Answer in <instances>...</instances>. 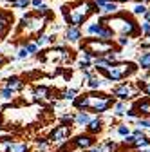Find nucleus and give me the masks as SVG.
I'll list each match as a JSON object with an SVG mask.
<instances>
[{
    "label": "nucleus",
    "mask_w": 150,
    "mask_h": 152,
    "mask_svg": "<svg viewBox=\"0 0 150 152\" xmlns=\"http://www.w3.org/2000/svg\"><path fill=\"white\" fill-rule=\"evenodd\" d=\"M134 147H138V148H146V147H150V140H146L145 136H141V138H136V141H134Z\"/></svg>",
    "instance_id": "nucleus-30"
},
{
    "label": "nucleus",
    "mask_w": 150,
    "mask_h": 152,
    "mask_svg": "<svg viewBox=\"0 0 150 152\" xmlns=\"http://www.w3.org/2000/svg\"><path fill=\"white\" fill-rule=\"evenodd\" d=\"M44 2H45V0H29V6L36 9V7H38V6H42Z\"/></svg>",
    "instance_id": "nucleus-37"
},
{
    "label": "nucleus",
    "mask_w": 150,
    "mask_h": 152,
    "mask_svg": "<svg viewBox=\"0 0 150 152\" xmlns=\"http://www.w3.org/2000/svg\"><path fill=\"white\" fill-rule=\"evenodd\" d=\"M11 7L13 9H27L29 7V0H13Z\"/></svg>",
    "instance_id": "nucleus-29"
},
{
    "label": "nucleus",
    "mask_w": 150,
    "mask_h": 152,
    "mask_svg": "<svg viewBox=\"0 0 150 152\" xmlns=\"http://www.w3.org/2000/svg\"><path fill=\"white\" fill-rule=\"evenodd\" d=\"M63 36H65L67 44H78V42H82V38H83V31L78 26H67Z\"/></svg>",
    "instance_id": "nucleus-10"
},
{
    "label": "nucleus",
    "mask_w": 150,
    "mask_h": 152,
    "mask_svg": "<svg viewBox=\"0 0 150 152\" xmlns=\"http://www.w3.org/2000/svg\"><path fill=\"white\" fill-rule=\"evenodd\" d=\"M58 120H60V123H62V125L72 127V125H74V114H72V112H65V114H62Z\"/></svg>",
    "instance_id": "nucleus-24"
},
{
    "label": "nucleus",
    "mask_w": 150,
    "mask_h": 152,
    "mask_svg": "<svg viewBox=\"0 0 150 152\" xmlns=\"http://www.w3.org/2000/svg\"><path fill=\"white\" fill-rule=\"evenodd\" d=\"M118 134H119V136H123V138H125V136H128V134H130L128 125H119V127H118Z\"/></svg>",
    "instance_id": "nucleus-35"
},
{
    "label": "nucleus",
    "mask_w": 150,
    "mask_h": 152,
    "mask_svg": "<svg viewBox=\"0 0 150 152\" xmlns=\"http://www.w3.org/2000/svg\"><path fill=\"white\" fill-rule=\"evenodd\" d=\"M146 9H148L146 4H145V2H139V4H136V6L132 7V13H134V15H145Z\"/></svg>",
    "instance_id": "nucleus-31"
},
{
    "label": "nucleus",
    "mask_w": 150,
    "mask_h": 152,
    "mask_svg": "<svg viewBox=\"0 0 150 152\" xmlns=\"http://www.w3.org/2000/svg\"><path fill=\"white\" fill-rule=\"evenodd\" d=\"M34 145H36V148H38V152H47L51 148V143H49L47 138H36Z\"/></svg>",
    "instance_id": "nucleus-22"
},
{
    "label": "nucleus",
    "mask_w": 150,
    "mask_h": 152,
    "mask_svg": "<svg viewBox=\"0 0 150 152\" xmlns=\"http://www.w3.org/2000/svg\"><path fill=\"white\" fill-rule=\"evenodd\" d=\"M139 94V91L132 85V83H121V85H118L114 91H112V96H116V98H119L121 102H125V100H132V98H136Z\"/></svg>",
    "instance_id": "nucleus-7"
},
{
    "label": "nucleus",
    "mask_w": 150,
    "mask_h": 152,
    "mask_svg": "<svg viewBox=\"0 0 150 152\" xmlns=\"http://www.w3.org/2000/svg\"><path fill=\"white\" fill-rule=\"evenodd\" d=\"M139 152H150V148H146V150H139Z\"/></svg>",
    "instance_id": "nucleus-45"
},
{
    "label": "nucleus",
    "mask_w": 150,
    "mask_h": 152,
    "mask_svg": "<svg viewBox=\"0 0 150 152\" xmlns=\"http://www.w3.org/2000/svg\"><path fill=\"white\" fill-rule=\"evenodd\" d=\"M107 26L114 31V34H121V36H128V38L138 36L141 33L134 16L128 13H121V11L107 16Z\"/></svg>",
    "instance_id": "nucleus-2"
},
{
    "label": "nucleus",
    "mask_w": 150,
    "mask_h": 152,
    "mask_svg": "<svg viewBox=\"0 0 150 152\" xmlns=\"http://www.w3.org/2000/svg\"><path fill=\"white\" fill-rule=\"evenodd\" d=\"M101 26H103V24H100L98 20H92V22H87V26H85V33H87L89 36H98V33H100Z\"/></svg>",
    "instance_id": "nucleus-18"
},
{
    "label": "nucleus",
    "mask_w": 150,
    "mask_h": 152,
    "mask_svg": "<svg viewBox=\"0 0 150 152\" xmlns=\"http://www.w3.org/2000/svg\"><path fill=\"white\" fill-rule=\"evenodd\" d=\"M25 49H27V53H29V56H36V54H38V45H36L34 44V40H27V38H25V42L22 44Z\"/></svg>",
    "instance_id": "nucleus-23"
},
{
    "label": "nucleus",
    "mask_w": 150,
    "mask_h": 152,
    "mask_svg": "<svg viewBox=\"0 0 150 152\" xmlns=\"http://www.w3.org/2000/svg\"><path fill=\"white\" fill-rule=\"evenodd\" d=\"M94 136L92 134H78L72 138V147L74 148H80V150H89L92 145H94Z\"/></svg>",
    "instance_id": "nucleus-9"
},
{
    "label": "nucleus",
    "mask_w": 150,
    "mask_h": 152,
    "mask_svg": "<svg viewBox=\"0 0 150 152\" xmlns=\"http://www.w3.org/2000/svg\"><path fill=\"white\" fill-rule=\"evenodd\" d=\"M34 15H38V16H44V18H47V20H51V18H52V11H51V7L44 2L42 6H38V7H36L34 11H33Z\"/></svg>",
    "instance_id": "nucleus-20"
},
{
    "label": "nucleus",
    "mask_w": 150,
    "mask_h": 152,
    "mask_svg": "<svg viewBox=\"0 0 150 152\" xmlns=\"http://www.w3.org/2000/svg\"><path fill=\"white\" fill-rule=\"evenodd\" d=\"M138 69L139 67L134 62H114L108 67H105L103 71H100V74H103L108 82H121V80L127 78V76L134 74Z\"/></svg>",
    "instance_id": "nucleus-3"
},
{
    "label": "nucleus",
    "mask_w": 150,
    "mask_h": 152,
    "mask_svg": "<svg viewBox=\"0 0 150 152\" xmlns=\"http://www.w3.org/2000/svg\"><path fill=\"white\" fill-rule=\"evenodd\" d=\"M4 152H31V147L25 141H9L6 143Z\"/></svg>",
    "instance_id": "nucleus-13"
},
{
    "label": "nucleus",
    "mask_w": 150,
    "mask_h": 152,
    "mask_svg": "<svg viewBox=\"0 0 150 152\" xmlns=\"http://www.w3.org/2000/svg\"><path fill=\"white\" fill-rule=\"evenodd\" d=\"M114 116L116 118H121V116H125V110H127V105H125V102H118V103H114Z\"/></svg>",
    "instance_id": "nucleus-27"
},
{
    "label": "nucleus",
    "mask_w": 150,
    "mask_h": 152,
    "mask_svg": "<svg viewBox=\"0 0 150 152\" xmlns=\"http://www.w3.org/2000/svg\"><path fill=\"white\" fill-rule=\"evenodd\" d=\"M15 94L16 92H13L9 87H6V85H2L0 87V100L2 102H13L15 100Z\"/></svg>",
    "instance_id": "nucleus-21"
},
{
    "label": "nucleus",
    "mask_w": 150,
    "mask_h": 152,
    "mask_svg": "<svg viewBox=\"0 0 150 152\" xmlns=\"http://www.w3.org/2000/svg\"><path fill=\"white\" fill-rule=\"evenodd\" d=\"M69 138H71V127L62 125V123L56 125V127L49 132V136H47L49 143H54V145L63 143V141H69Z\"/></svg>",
    "instance_id": "nucleus-6"
},
{
    "label": "nucleus",
    "mask_w": 150,
    "mask_h": 152,
    "mask_svg": "<svg viewBox=\"0 0 150 152\" xmlns=\"http://www.w3.org/2000/svg\"><path fill=\"white\" fill-rule=\"evenodd\" d=\"M76 96H78V89H67V91L62 92V96H60V98H63L65 102H72Z\"/></svg>",
    "instance_id": "nucleus-25"
},
{
    "label": "nucleus",
    "mask_w": 150,
    "mask_h": 152,
    "mask_svg": "<svg viewBox=\"0 0 150 152\" xmlns=\"http://www.w3.org/2000/svg\"><path fill=\"white\" fill-rule=\"evenodd\" d=\"M118 11H119L118 2H105V4L100 7V13H103V15H114V13H118Z\"/></svg>",
    "instance_id": "nucleus-19"
},
{
    "label": "nucleus",
    "mask_w": 150,
    "mask_h": 152,
    "mask_svg": "<svg viewBox=\"0 0 150 152\" xmlns=\"http://www.w3.org/2000/svg\"><path fill=\"white\" fill-rule=\"evenodd\" d=\"M138 67L141 71H150V51H143L138 54Z\"/></svg>",
    "instance_id": "nucleus-16"
},
{
    "label": "nucleus",
    "mask_w": 150,
    "mask_h": 152,
    "mask_svg": "<svg viewBox=\"0 0 150 152\" xmlns=\"http://www.w3.org/2000/svg\"><path fill=\"white\" fill-rule=\"evenodd\" d=\"M139 45H141L145 51H150V33H146L145 38H141V40H139Z\"/></svg>",
    "instance_id": "nucleus-32"
},
{
    "label": "nucleus",
    "mask_w": 150,
    "mask_h": 152,
    "mask_svg": "<svg viewBox=\"0 0 150 152\" xmlns=\"http://www.w3.org/2000/svg\"><path fill=\"white\" fill-rule=\"evenodd\" d=\"M132 136H134V138H141V136H143V129L138 127V129L134 130V134H132Z\"/></svg>",
    "instance_id": "nucleus-42"
},
{
    "label": "nucleus",
    "mask_w": 150,
    "mask_h": 152,
    "mask_svg": "<svg viewBox=\"0 0 150 152\" xmlns=\"http://www.w3.org/2000/svg\"><path fill=\"white\" fill-rule=\"evenodd\" d=\"M87 152H103V148H101V145H92Z\"/></svg>",
    "instance_id": "nucleus-39"
},
{
    "label": "nucleus",
    "mask_w": 150,
    "mask_h": 152,
    "mask_svg": "<svg viewBox=\"0 0 150 152\" xmlns=\"http://www.w3.org/2000/svg\"><path fill=\"white\" fill-rule=\"evenodd\" d=\"M87 132L89 134H92V136H96L98 132H101V129H103V120L101 118H90V121L87 123Z\"/></svg>",
    "instance_id": "nucleus-15"
},
{
    "label": "nucleus",
    "mask_w": 150,
    "mask_h": 152,
    "mask_svg": "<svg viewBox=\"0 0 150 152\" xmlns=\"http://www.w3.org/2000/svg\"><path fill=\"white\" fill-rule=\"evenodd\" d=\"M139 31H141L143 34L150 33V22H143V24H139Z\"/></svg>",
    "instance_id": "nucleus-36"
},
{
    "label": "nucleus",
    "mask_w": 150,
    "mask_h": 152,
    "mask_svg": "<svg viewBox=\"0 0 150 152\" xmlns=\"http://www.w3.org/2000/svg\"><path fill=\"white\" fill-rule=\"evenodd\" d=\"M100 13V9L89 2V0H80V2H74V4H67L62 7V15H63V22L67 26H78L82 27L90 15Z\"/></svg>",
    "instance_id": "nucleus-1"
},
{
    "label": "nucleus",
    "mask_w": 150,
    "mask_h": 152,
    "mask_svg": "<svg viewBox=\"0 0 150 152\" xmlns=\"http://www.w3.org/2000/svg\"><path fill=\"white\" fill-rule=\"evenodd\" d=\"M118 45H119V47H130L132 44H130V38H128V36H121V34H119V38H118Z\"/></svg>",
    "instance_id": "nucleus-33"
},
{
    "label": "nucleus",
    "mask_w": 150,
    "mask_h": 152,
    "mask_svg": "<svg viewBox=\"0 0 150 152\" xmlns=\"http://www.w3.org/2000/svg\"><path fill=\"white\" fill-rule=\"evenodd\" d=\"M47 18H44V16H38V15H34L33 13V16H31V20H29V24H27V27H25V31L27 33H31V34H38V33H42V31H45V27H47Z\"/></svg>",
    "instance_id": "nucleus-8"
},
{
    "label": "nucleus",
    "mask_w": 150,
    "mask_h": 152,
    "mask_svg": "<svg viewBox=\"0 0 150 152\" xmlns=\"http://www.w3.org/2000/svg\"><path fill=\"white\" fill-rule=\"evenodd\" d=\"M2 125H4V121H2V114H0V130H2Z\"/></svg>",
    "instance_id": "nucleus-44"
},
{
    "label": "nucleus",
    "mask_w": 150,
    "mask_h": 152,
    "mask_svg": "<svg viewBox=\"0 0 150 152\" xmlns=\"http://www.w3.org/2000/svg\"><path fill=\"white\" fill-rule=\"evenodd\" d=\"M0 54H4V53H2V49H0Z\"/></svg>",
    "instance_id": "nucleus-46"
},
{
    "label": "nucleus",
    "mask_w": 150,
    "mask_h": 152,
    "mask_svg": "<svg viewBox=\"0 0 150 152\" xmlns=\"http://www.w3.org/2000/svg\"><path fill=\"white\" fill-rule=\"evenodd\" d=\"M136 123H138L139 129H148L150 130V118H139Z\"/></svg>",
    "instance_id": "nucleus-34"
},
{
    "label": "nucleus",
    "mask_w": 150,
    "mask_h": 152,
    "mask_svg": "<svg viewBox=\"0 0 150 152\" xmlns=\"http://www.w3.org/2000/svg\"><path fill=\"white\" fill-rule=\"evenodd\" d=\"M82 49L89 51L92 54V58H94V56H107L108 53L116 51L112 40H101V38H87L82 44Z\"/></svg>",
    "instance_id": "nucleus-4"
},
{
    "label": "nucleus",
    "mask_w": 150,
    "mask_h": 152,
    "mask_svg": "<svg viewBox=\"0 0 150 152\" xmlns=\"http://www.w3.org/2000/svg\"><path fill=\"white\" fill-rule=\"evenodd\" d=\"M108 83H112V82H108L107 78L103 80L101 76H98V74H92L90 78L87 80V87H89L90 91H98V89H101L103 85H108Z\"/></svg>",
    "instance_id": "nucleus-14"
},
{
    "label": "nucleus",
    "mask_w": 150,
    "mask_h": 152,
    "mask_svg": "<svg viewBox=\"0 0 150 152\" xmlns=\"http://www.w3.org/2000/svg\"><path fill=\"white\" fill-rule=\"evenodd\" d=\"M90 114L85 112V110H78L76 114H74V125H78V127H87V123L90 121Z\"/></svg>",
    "instance_id": "nucleus-17"
},
{
    "label": "nucleus",
    "mask_w": 150,
    "mask_h": 152,
    "mask_svg": "<svg viewBox=\"0 0 150 152\" xmlns=\"http://www.w3.org/2000/svg\"><path fill=\"white\" fill-rule=\"evenodd\" d=\"M56 42V34L54 33H45V31H42V33H38L34 36V44L38 45V49H42V47H49V45H52Z\"/></svg>",
    "instance_id": "nucleus-11"
},
{
    "label": "nucleus",
    "mask_w": 150,
    "mask_h": 152,
    "mask_svg": "<svg viewBox=\"0 0 150 152\" xmlns=\"http://www.w3.org/2000/svg\"><path fill=\"white\" fill-rule=\"evenodd\" d=\"M29 58V53H27V49L24 47V45H20L16 49V54H15V60H20V62H24V60H27Z\"/></svg>",
    "instance_id": "nucleus-26"
},
{
    "label": "nucleus",
    "mask_w": 150,
    "mask_h": 152,
    "mask_svg": "<svg viewBox=\"0 0 150 152\" xmlns=\"http://www.w3.org/2000/svg\"><path fill=\"white\" fill-rule=\"evenodd\" d=\"M85 152H87V150H85Z\"/></svg>",
    "instance_id": "nucleus-47"
},
{
    "label": "nucleus",
    "mask_w": 150,
    "mask_h": 152,
    "mask_svg": "<svg viewBox=\"0 0 150 152\" xmlns=\"http://www.w3.org/2000/svg\"><path fill=\"white\" fill-rule=\"evenodd\" d=\"M31 16H33V11H31V13H25V15L20 18V20H18V29H20V31L25 29L27 24H29V20H31Z\"/></svg>",
    "instance_id": "nucleus-28"
},
{
    "label": "nucleus",
    "mask_w": 150,
    "mask_h": 152,
    "mask_svg": "<svg viewBox=\"0 0 150 152\" xmlns=\"http://www.w3.org/2000/svg\"><path fill=\"white\" fill-rule=\"evenodd\" d=\"M7 62H9V60L6 58V56H4V54H0V69H2V67H4V65L7 64Z\"/></svg>",
    "instance_id": "nucleus-41"
},
{
    "label": "nucleus",
    "mask_w": 150,
    "mask_h": 152,
    "mask_svg": "<svg viewBox=\"0 0 150 152\" xmlns=\"http://www.w3.org/2000/svg\"><path fill=\"white\" fill-rule=\"evenodd\" d=\"M125 114H127L128 118H136L138 116V110L136 109H130V110H125Z\"/></svg>",
    "instance_id": "nucleus-38"
},
{
    "label": "nucleus",
    "mask_w": 150,
    "mask_h": 152,
    "mask_svg": "<svg viewBox=\"0 0 150 152\" xmlns=\"http://www.w3.org/2000/svg\"><path fill=\"white\" fill-rule=\"evenodd\" d=\"M134 141H136V138H134V136H130V134H128V136H125V143L134 145Z\"/></svg>",
    "instance_id": "nucleus-40"
},
{
    "label": "nucleus",
    "mask_w": 150,
    "mask_h": 152,
    "mask_svg": "<svg viewBox=\"0 0 150 152\" xmlns=\"http://www.w3.org/2000/svg\"><path fill=\"white\" fill-rule=\"evenodd\" d=\"M143 16H145V22H150V9H146V13Z\"/></svg>",
    "instance_id": "nucleus-43"
},
{
    "label": "nucleus",
    "mask_w": 150,
    "mask_h": 152,
    "mask_svg": "<svg viewBox=\"0 0 150 152\" xmlns=\"http://www.w3.org/2000/svg\"><path fill=\"white\" fill-rule=\"evenodd\" d=\"M87 98H89V109L94 114H103L114 105L112 96L110 94H105V92H89Z\"/></svg>",
    "instance_id": "nucleus-5"
},
{
    "label": "nucleus",
    "mask_w": 150,
    "mask_h": 152,
    "mask_svg": "<svg viewBox=\"0 0 150 152\" xmlns=\"http://www.w3.org/2000/svg\"><path fill=\"white\" fill-rule=\"evenodd\" d=\"M4 85H6V87H9L13 92H22V91H24V87H25V82L20 78V76L11 74V76H7V78L4 80Z\"/></svg>",
    "instance_id": "nucleus-12"
}]
</instances>
